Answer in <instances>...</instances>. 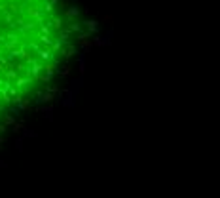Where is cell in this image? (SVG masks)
I'll use <instances>...</instances> for the list:
<instances>
[{
    "label": "cell",
    "instance_id": "1",
    "mask_svg": "<svg viewBox=\"0 0 220 198\" xmlns=\"http://www.w3.org/2000/svg\"><path fill=\"white\" fill-rule=\"evenodd\" d=\"M76 6L59 0H0V120L32 99L72 55Z\"/></svg>",
    "mask_w": 220,
    "mask_h": 198
}]
</instances>
